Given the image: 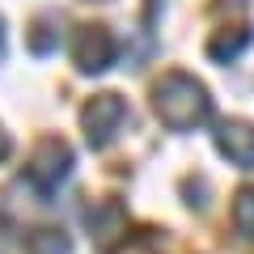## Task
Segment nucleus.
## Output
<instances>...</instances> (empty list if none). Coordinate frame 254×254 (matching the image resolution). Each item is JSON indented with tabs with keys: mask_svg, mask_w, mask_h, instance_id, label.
I'll return each mask as SVG.
<instances>
[{
	"mask_svg": "<svg viewBox=\"0 0 254 254\" xmlns=\"http://www.w3.org/2000/svg\"><path fill=\"white\" fill-rule=\"evenodd\" d=\"M153 110L170 131H195L208 123L212 115V98L195 76L187 72H165L153 89Z\"/></svg>",
	"mask_w": 254,
	"mask_h": 254,
	"instance_id": "1",
	"label": "nucleus"
},
{
	"mask_svg": "<svg viewBox=\"0 0 254 254\" xmlns=\"http://www.w3.org/2000/svg\"><path fill=\"white\" fill-rule=\"evenodd\" d=\"M68 174H72V148L64 144V140H43L38 153H34V161H30V170H26V178L47 199V195L60 190V182L68 178Z\"/></svg>",
	"mask_w": 254,
	"mask_h": 254,
	"instance_id": "2",
	"label": "nucleus"
},
{
	"mask_svg": "<svg viewBox=\"0 0 254 254\" xmlns=\"http://www.w3.org/2000/svg\"><path fill=\"white\" fill-rule=\"evenodd\" d=\"M127 119V102L119 93H98V98L85 106V136H89L93 148H106L110 140L119 136V127Z\"/></svg>",
	"mask_w": 254,
	"mask_h": 254,
	"instance_id": "3",
	"label": "nucleus"
},
{
	"mask_svg": "<svg viewBox=\"0 0 254 254\" xmlns=\"http://www.w3.org/2000/svg\"><path fill=\"white\" fill-rule=\"evenodd\" d=\"M115 51H119V43L106 26H85L76 34V47H72L81 72H106L110 64H115Z\"/></svg>",
	"mask_w": 254,
	"mask_h": 254,
	"instance_id": "4",
	"label": "nucleus"
},
{
	"mask_svg": "<svg viewBox=\"0 0 254 254\" xmlns=\"http://www.w3.org/2000/svg\"><path fill=\"white\" fill-rule=\"evenodd\" d=\"M216 148L237 165V170H254V127L250 123H220Z\"/></svg>",
	"mask_w": 254,
	"mask_h": 254,
	"instance_id": "5",
	"label": "nucleus"
},
{
	"mask_svg": "<svg viewBox=\"0 0 254 254\" xmlns=\"http://www.w3.org/2000/svg\"><path fill=\"white\" fill-rule=\"evenodd\" d=\"M119 225H123V208L119 203H102V208H89V229L98 233V242L106 246L110 237L119 233Z\"/></svg>",
	"mask_w": 254,
	"mask_h": 254,
	"instance_id": "6",
	"label": "nucleus"
},
{
	"mask_svg": "<svg viewBox=\"0 0 254 254\" xmlns=\"http://www.w3.org/2000/svg\"><path fill=\"white\" fill-rule=\"evenodd\" d=\"M246 47H250V30H233V34L212 38V43H208V55L225 64V60H237V55H242Z\"/></svg>",
	"mask_w": 254,
	"mask_h": 254,
	"instance_id": "7",
	"label": "nucleus"
},
{
	"mask_svg": "<svg viewBox=\"0 0 254 254\" xmlns=\"http://www.w3.org/2000/svg\"><path fill=\"white\" fill-rule=\"evenodd\" d=\"M60 17H55V13H47V17H38L34 21V30H30V51H38V55H47L51 51L55 43H60Z\"/></svg>",
	"mask_w": 254,
	"mask_h": 254,
	"instance_id": "8",
	"label": "nucleus"
},
{
	"mask_svg": "<svg viewBox=\"0 0 254 254\" xmlns=\"http://www.w3.org/2000/svg\"><path fill=\"white\" fill-rule=\"evenodd\" d=\"M30 254H72V242H68V233H60V229H38V233L30 237Z\"/></svg>",
	"mask_w": 254,
	"mask_h": 254,
	"instance_id": "9",
	"label": "nucleus"
},
{
	"mask_svg": "<svg viewBox=\"0 0 254 254\" xmlns=\"http://www.w3.org/2000/svg\"><path fill=\"white\" fill-rule=\"evenodd\" d=\"M233 225L242 237H254V190H242L233 203Z\"/></svg>",
	"mask_w": 254,
	"mask_h": 254,
	"instance_id": "10",
	"label": "nucleus"
},
{
	"mask_svg": "<svg viewBox=\"0 0 254 254\" xmlns=\"http://www.w3.org/2000/svg\"><path fill=\"white\" fill-rule=\"evenodd\" d=\"M9 148H13V144H9V136H4V131H0V161H4V157H9Z\"/></svg>",
	"mask_w": 254,
	"mask_h": 254,
	"instance_id": "11",
	"label": "nucleus"
},
{
	"mask_svg": "<svg viewBox=\"0 0 254 254\" xmlns=\"http://www.w3.org/2000/svg\"><path fill=\"white\" fill-rule=\"evenodd\" d=\"M0 60H4V26H0Z\"/></svg>",
	"mask_w": 254,
	"mask_h": 254,
	"instance_id": "12",
	"label": "nucleus"
}]
</instances>
